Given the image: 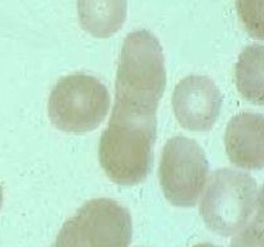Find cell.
Returning a JSON list of instances; mask_svg holds the SVG:
<instances>
[{
    "label": "cell",
    "mask_w": 264,
    "mask_h": 247,
    "mask_svg": "<svg viewBox=\"0 0 264 247\" xmlns=\"http://www.w3.org/2000/svg\"><path fill=\"white\" fill-rule=\"evenodd\" d=\"M165 86V60L158 38L147 30L130 32L120 54L112 112L130 118H156Z\"/></svg>",
    "instance_id": "cell-1"
},
{
    "label": "cell",
    "mask_w": 264,
    "mask_h": 247,
    "mask_svg": "<svg viewBox=\"0 0 264 247\" xmlns=\"http://www.w3.org/2000/svg\"><path fill=\"white\" fill-rule=\"evenodd\" d=\"M156 118H136L111 114L100 136V162L114 183L130 187L148 176L154 162Z\"/></svg>",
    "instance_id": "cell-2"
},
{
    "label": "cell",
    "mask_w": 264,
    "mask_h": 247,
    "mask_svg": "<svg viewBox=\"0 0 264 247\" xmlns=\"http://www.w3.org/2000/svg\"><path fill=\"white\" fill-rule=\"evenodd\" d=\"M200 202L204 223L223 237L236 234L262 202V190L249 174L234 169L212 172Z\"/></svg>",
    "instance_id": "cell-3"
},
{
    "label": "cell",
    "mask_w": 264,
    "mask_h": 247,
    "mask_svg": "<svg viewBox=\"0 0 264 247\" xmlns=\"http://www.w3.org/2000/svg\"><path fill=\"white\" fill-rule=\"evenodd\" d=\"M110 93L97 78L74 74L60 78L48 103L49 118L64 133L97 129L110 110Z\"/></svg>",
    "instance_id": "cell-4"
},
{
    "label": "cell",
    "mask_w": 264,
    "mask_h": 247,
    "mask_svg": "<svg viewBox=\"0 0 264 247\" xmlns=\"http://www.w3.org/2000/svg\"><path fill=\"white\" fill-rule=\"evenodd\" d=\"M132 233L128 208L115 200L94 198L64 224L53 247H128Z\"/></svg>",
    "instance_id": "cell-5"
},
{
    "label": "cell",
    "mask_w": 264,
    "mask_h": 247,
    "mask_svg": "<svg viewBox=\"0 0 264 247\" xmlns=\"http://www.w3.org/2000/svg\"><path fill=\"white\" fill-rule=\"evenodd\" d=\"M209 175V162L196 140L186 136L169 139L158 165V182L170 204L192 208L198 204Z\"/></svg>",
    "instance_id": "cell-6"
},
{
    "label": "cell",
    "mask_w": 264,
    "mask_h": 247,
    "mask_svg": "<svg viewBox=\"0 0 264 247\" xmlns=\"http://www.w3.org/2000/svg\"><path fill=\"white\" fill-rule=\"evenodd\" d=\"M223 96L206 76H187L173 93V110L178 122L191 132H209L222 110Z\"/></svg>",
    "instance_id": "cell-7"
},
{
    "label": "cell",
    "mask_w": 264,
    "mask_h": 247,
    "mask_svg": "<svg viewBox=\"0 0 264 247\" xmlns=\"http://www.w3.org/2000/svg\"><path fill=\"white\" fill-rule=\"evenodd\" d=\"M226 151L234 165L248 170L264 165V118L259 114H236L224 136Z\"/></svg>",
    "instance_id": "cell-8"
},
{
    "label": "cell",
    "mask_w": 264,
    "mask_h": 247,
    "mask_svg": "<svg viewBox=\"0 0 264 247\" xmlns=\"http://www.w3.org/2000/svg\"><path fill=\"white\" fill-rule=\"evenodd\" d=\"M76 6L82 28L100 39L115 35L126 20V0H78Z\"/></svg>",
    "instance_id": "cell-9"
},
{
    "label": "cell",
    "mask_w": 264,
    "mask_h": 247,
    "mask_svg": "<svg viewBox=\"0 0 264 247\" xmlns=\"http://www.w3.org/2000/svg\"><path fill=\"white\" fill-rule=\"evenodd\" d=\"M236 84L245 100L256 104L264 102V48L250 46L236 64Z\"/></svg>",
    "instance_id": "cell-10"
},
{
    "label": "cell",
    "mask_w": 264,
    "mask_h": 247,
    "mask_svg": "<svg viewBox=\"0 0 264 247\" xmlns=\"http://www.w3.org/2000/svg\"><path fill=\"white\" fill-rule=\"evenodd\" d=\"M237 13L248 32L262 40L264 36L263 0H236Z\"/></svg>",
    "instance_id": "cell-11"
},
{
    "label": "cell",
    "mask_w": 264,
    "mask_h": 247,
    "mask_svg": "<svg viewBox=\"0 0 264 247\" xmlns=\"http://www.w3.org/2000/svg\"><path fill=\"white\" fill-rule=\"evenodd\" d=\"M256 208H258L256 216L237 232L230 247H264V222L262 202Z\"/></svg>",
    "instance_id": "cell-12"
},
{
    "label": "cell",
    "mask_w": 264,
    "mask_h": 247,
    "mask_svg": "<svg viewBox=\"0 0 264 247\" xmlns=\"http://www.w3.org/2000/svg\"><path fill=\"white\" fill-rule=\"evenodd\" d=\"M194 247H218V246H216V244H198Z\"/></svg>",
    "instance_id": "cell-13"
},
{
    "label": "cell",
    "mask_w": 264,
    "mask_h": 247,
    "mask_svg": "<svg viewBox=\"0 0 264 247\" xmlns=\"http://www.w3.org/2000/svg\"><path fill=\"white\" fill-rule=\"evenodd\" d=\"M2 205H3V188L0 186V208H2Z\"/></svg>",
    "instance_id": "cell-14"
}]
</instances>
